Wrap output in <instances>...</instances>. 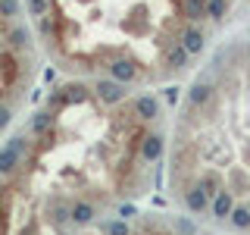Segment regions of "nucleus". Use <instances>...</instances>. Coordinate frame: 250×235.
<instances>
[{"label":"nucleus","instance_id":"1","mask_svg":"<svg viewBox=\"0 0 250 235\" xmlns=\"http://www.w3.org/2000/svg\"><path fill=\"white\" fill-rule=\"evenodd\" d=\"M60 69L128 88L172 82L207 50L231 0H22Z\"/></svg>","mask_w":250,"mask_h":235},{"label":"nucleus","instance_id":"2","mask_svg":"<svg viewBox=\"0 0 250 235\" xmlns=\"http://www.w3.org/2000/svg\"><path fill=\"white\" fill-rule=\"evenodd\" d=\"M172 188L231 198L229 226L250 232V35L225 41L188 85L175 119Z\"/></svg>","mask_w":250,"mask_h":235},{"label":"nucleus","instance_id":"3","mask_svg":"<svg viewBox=\"0 0 250 235\" xmlns=\"http://www.w3.org/2000/svg\"><path fill=\"white\" fill-rule=\"evenodd\" d=\"M25 147H28L25 135H16V138H10L3 147H0V176H13V172L22 166Z\"/></svg>","mask_w":250,"mask_h":235},{"label":"nucleus","instance_id":"4","mask_svg":"<svg viewBox=\"0 0 250 235\" xmlns=\"http://www.w3.org/2000/svg\"><path fill=\"white\" fill-rule=\"evenodd\" d=\"M163 151H166V138H163V132H147L144 141H141V160H144L147 166H153V163H160Z\"/></svg>","mask_w":250,"mask_h":235},{"label":"nucleus","instance_id":"5","mask_svg":"<svg viewBox=\"0 0 250 235\" xmlns=\"http://www.w3.org/2000/svg\"><path fill=\"white\" fill-rule=\"evenodd\" d=\"M69 213H72V223L75 226H91L94 216H97V210H94V204H88V201H78Z\"/></svg>","mask_w":250,"mask_h":235},{"label":"nucleus","instance_id":"6","mask_svg":"<svg viewBox=\"0 0 250 235\" xmlns=\"http://www.w3.org/2000/svg\"><path fill=\"white\" fill-rule=\"evenodd\" d=\"M104 235H131V229L122 223V219H109V223L104 226Z\"/></svg>","mask_w":250,"mask_h":235}]
</instances>
